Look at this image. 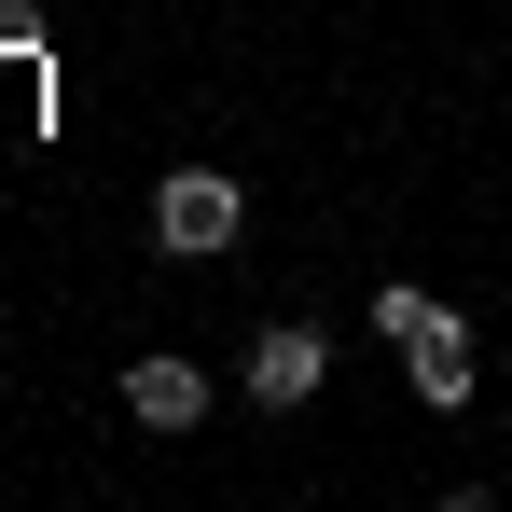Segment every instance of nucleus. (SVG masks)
Here are the masks:
<instances>
[{"instance_id":"obj_5","label":"nucleus","mask_w":512,"mask_h":512,"mask_svg":"<svg viewBox=\"0 0 512 512\" xmlns=\"http://www.w3.org/2000/svg\"><path fill=\"white\" fill-rule=\"evenodd\" d=\"M429 319H443V305H429L416 277H388V291H374V333H388V346H416V333H429Z\"/></svg>"},{"instance_id":"obj_3","label":"nucleus","mask_w":512,"mask_h":512,"mask_svg":"<svg viewBox=\"0 0 512 512\" xmlns=\"http://www.w3.org/2000/svg\"><path fill=\"white\" fill-rule=\"evenodd\" d=\"M125 416H139V429H208V374L167 360V346H153V360H125Z\"/></svg>"},{"instance_id":"obj_4","label":"nucleus","mask_w":512,"mask_h":512,"mask_svg":"<svg viewBox=\"0 0 512 512\" xmlns=\"http://www.w3.org/2000/svg\"><path fill=\"white\" fill-rule=\"evenodd\" d=\"M402 360H416V402H429V416H457V402H471V333H457V305H443Z\"/></svg>"},{"instance_id":"obj_2","label":"nucleus","mask_w":512,"mask_h":512,"mask_svg":"<svg viewBox=\"0 0 512 512\" xmlns=\"http://www.w3.org/2000/svg\"><path fill=\"white\" fill-rule=\"evenodd\" d=\"M319 374H333V346L305 333V319H277V333L250 346V402H263V416H305V402H319Z\"/></svg>"},{"instance_id":"obj_1","label":"nucleus","mask_w":512,"mask_h":512,"mask_svg":"<svg viewBox=\"0 0 512 512\" xmlns=\"http://www.w3.org/2000/svg\"><path fill=\"white\" fill-rule=\"evenodd\" d=\"M250 236V194L222 167H167L153 180V250H180V263H208V250H236Z\"/></svg>"}]
</instances>
